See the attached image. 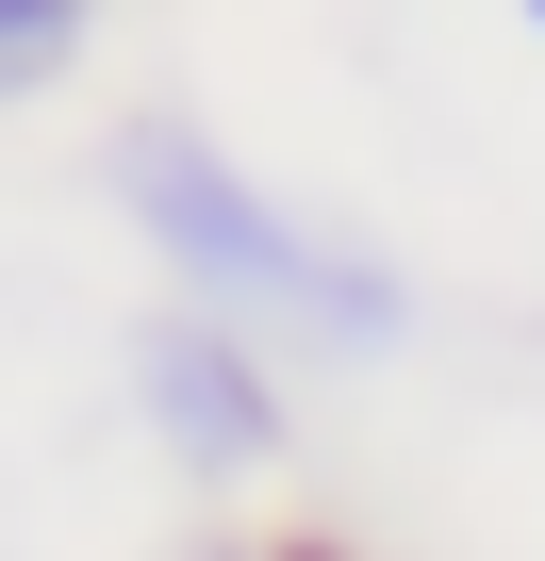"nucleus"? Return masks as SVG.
<instances>
[{
	"label": "nucleus",
	"instance_id": "5",
	"mask_svg": "<svg viewBox=\"0 0 545 561\" xmlns=\"http://www.w3.org/2000/svg\"><path fill=\"white\" fill-rule=\"evenodd\" d=\"M529 34H545V0H529Z\"/></svg>",
	"mask_w": 545,
	"mask_h": 561
},
{
	"label": "nucleus",
	"instance_id": "3",
	"mask_svg": "<svg viewBox=\"0 0 545 561\" xmlns=\"http://www.w3.org/2000/svg\"><path fill=\"white\" fill-rule=\"evenodd\" d=\"M100 34V0H0V100H50Z\"/></svg>",
	"mask_w": 545,
	"mask_h": 561
},
{
	"label": "nucleus",
	"instance_id": "4",
	"mask_svg": "<svg viewBox=\"0 0 545 561\" xmlns=\"http://www.w3.org/2000/svg\"><path fill=\"white\" fill-rule=\"evenodd\" d=\"M248 561H348V545H248Z\"/></svg>",
	"mask_w": 545,
	"mask_h": 561
},
{
	"label": "nucleus",
	"instance_id": "2",
	"mask_svg": "<svg viewBox=\"0 0 545 561\" xmlns=\"http://www.w3.org/2000/svg\"><path fill=\"white\" fill-rule=\"evenodd\" d=\"M133 413H149V446H166L182 479H264V462H282L264 331H231V314H198V298L133 314Z\"/></svg>",
	"mask_w": 545,
	"mask_h": 561
},
{
	"label": "nucleus",
	"instance_id": "1",
	"mask_svg": "<svg viewBox=\"0 0 545 561\" xmlns=\"http://www.w3.org/2000/svg\"><path fill=\"white\" fill-rule=\"evenodd\" d=\"M116 215L166 248L182 298L231 314V331H298V347H348V364H381L413 331V280L381 248H331L315 215H282L198 116H133L116 133Z\"/></svg>",
	"mask_w": 545,
	"mask_h": 561
}]
</instances>
